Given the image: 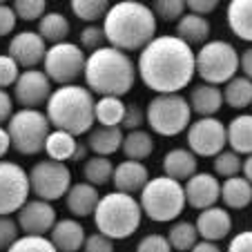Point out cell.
<instances>
[{
	"label": "cell",
	"instance_id": "cell-1",
	"mask_svg": "<svg viewBox=\"0 0 252 252\" xmlns=\"http://www.w3.org/2000/svg\"><path fill=\"white\" fill-rule=\"evenodd\" d=\"M136 71L148 90L179 94L196 76V52L174 33H163L138 52Z\"/></svg>",
	"mask_w": 252,
	"mask_h": 252
},
{
	"label": "cell",
	"instance_id": "cell-2",
	"mask_svg": "<svg viewBox=\"0 0 252 252\" xmlns=\"http://www.w3.org/2000/svg\"><path fill=\"white\" fill-rule=\"evenodd\" d=\"M157 16L152 7L138 0L114 2L103 18V32L107 45L121 52H141L157 38Z\"/></svg>",
	"mask_w": 252,
	"mask_h": 252
},
{
	"label": "cell",
	"instance_id": "cell-3",
	"mask_svg": "<svg viewBox=\"0 0 252 252\" xmlns=\"http://www.w3.org/2000/svg\"><path fill=\"white\" fill-rule=\"evenodd\" d=\"M83 78H85V87L92 94H98V98L100 96L123 98L134 87L138 71L136 63L129 58V54L105 45L103 49L87 56L85 76Z\"/></svg>",
	"mask_w": 252,
	"mask_h": 252
},
{
	"label": "cell",
	"instance_id": "cell-4",
	"mask_svg": "<svg viewBox=\"0 0 252 252\" xmlns=\"http://www.w3.org/2000/svg\"><path fill=\"white\" fill-rule=\"evenodd\" d=\"M96 98L85 85H63L56 87L45 105V114L52 129H63L71 136L90 134L96 123L94 116Z\"/></svg>",
	"mask_w": 252,
	"mask_h": 252
},
{
	"label": "cell",
	"instance_id": "cell-5",
	"mask_svg": "<svg viewBox=\"0 0 252 252\" xmlns=\"http://www.w3.org/2000/svg\"><path fill=\"white\" fill-rule=\"evenodd\" d=\"M141 219H143V210L138 199L116 190L100 196L94 212L96 232L110 237L112 241L129 239L141 228Z\"/></svg>",
	"mask_w": 252,
	"mask_h": 252
},
{
	"label": "cell",
	"instance_id": "cell-6",
	"mask_svg": "<svg viewBox=\"0 0 252 252\" xmlns=\"http://www.w3.org/2000/svg\"><path fill=\"white\" fill-rule=\"evenodd\" d=\"M138 203H141L143 217H148L157 223H170L183 214L188 201L183 183L161 174L148 181V186L138 194Z\"/></svg>",
	"mask_w": 252,
	"mask_h": 252
},
{
	"label": "cell",
	"instance_id": "cell-7",
	"mask_svg": "<svg viewBox=\"0 0 252 252\" xmlns=\"http://www.w3.org/2000/svg\"><path fill=\"white\" fill-rule=\"evenodd\" d=\"M145 123L158 136H179L192 123V107L183 94H157L145 107Z\"/></svg>",
	"mask_w": 252,
	"mask_h": 252
},
{
	"label": "cell",
	"instance_id": "cell-8",
	"mask_svg": "<svg viewBox=\"0 0 252 252\" xmlns=\"http://www.w3.org/2000/svg\"><path fill=\"white\" fill-rule=\"evenodd\" d=\"M239 58L232 43L228 40H208L196 52V76L208 85H225L239 71Z\"/></svg>",
	"mask_w": 252,
	"mask_h": 252
},
{
	"label": "cell",
	"instance_id": "cell-9",
	"mask_svg": "<svg viewBox=\"0 0 252 252\" xmlns=\"http://www.w3.org/2000/svg\"><path fill=\"white\" fill-rule=\"evenodd\" d=\"M7 132L16 152L23 157H33L45 150L52 125L47 114L40 110H16L7 123Z\"/></svg>",
	"mask_w": 252,
	"mask_h": 252
},
{
	"label": "cell",
	"instance_id": "cell-10",
	"mask_svg": "<svg viewBox=\"0 0 252 252\" xmlns=\"http://www.w3.org/2000/svg\"><path fill=\"white\" fill-rule=\"evenodd\" d=\"M85 65L87 54L81 49V45L65 40L58 45H49L43 61V71L58 87L78 85V81L85 76Z\"/></svg>",
	"mask_w": 252,
	"mask_h": 252
},
{
	"label": "cell",
	"instance_id": "cell-11",
	"mask_svg": "<svg viewBox=\"0 0 252 252\" xmlns=\"http://www.w3.org/2000/svg\"><path fill=\"white\" fill-rule=\"evenodd\" d=\"M29 172V186H32V194L40 201H58L65 199L69 188L74 186L71 181V170L67 163H58L52 158H43V161L33 163Z\"/></svg>",
	"mask_w": 252,
	"mask_h": 252
},
{
	"label": "cell",
	"instance_id": "cell-12",
	"mask_svg": "<svg viewBox=\"0 0 252 252\" xmlns=\"http://www.w3.org/2000/svg\"><path fill=\"white\" fill-rule=\"evenodd\" d=\"M186 138L188 150L203 158H214L228 148V129H225V123H221L217 116L192 121L186 132Z\"/></svg>",
	"mask_w": 252,
	"mask_h": 252
},
{
	"label": "cell",
	"instance_id": "cell-13",
	"mask_svg": "<svg viewBox=\"0 0 252 252\" xmlns=\"http://www.w3.org/2000/svg\"><path fill=\"white\" fill-rule=\"evenodd\" d=\"M29 172L20 163L0 161V214H16L29 201Z\"/></svg>",
	"mask_w": 252,
	"mask_h": 252
},
{
	"label": "cell",
	"instance_id": "cell-14",
	"mask_svg": "<svg viewBox=\"0 0 252 252\" xmlns=\"http://www.w3.org/2000/svg\"><path fill=\"white\" fill-rule=\"evenodd\" d=\"M54 87L49 76L43 69H23L14 85V103L20 105V110H40L47 105Z\"/></svg>",
	"mask_w": 252,
	"mask_h": 252
},
{
	"label": "cell",
	"instance_id": "cell-15",
	"mask_svg": "<svg viewBox=\"0 0 252 252\" xmlns=\"http://www.w3.org/2000/svg\"><path fill=\"white\" fill-rule=\"evenodd\" d=\"M16 221L20 225V232L32 234V237H45L52 232V228L56 225L58 214L49 201L40 199H29L23 208L16 212Z\"/></svg>",
	"mask_w": 252,
	"mask_h": 252
},
{
	"label": "cell",
	"instance_id": "cell-16",
	"mask_svg": "<svg viewBox=\"0 0 252 252\" xmlns=\"http://www.w3.org/2000/svg\"><path fill=\"white\" fill-rule=\"evenodd\" d=\"M47 49H49V45L40 38L38 32H32V29L14 33L9 45H7V54L23 69H38V65H43V61H45Z\"/></svg>",
	"mask_w": 252,
	"mask_h": 252
},
{
	"label": "cell",
	"instance_id": "cell-17",
	"mask_svg": "<svg viewBox=\"0 0 252 252\" xmlns=\"http://www.w3.org/2000/svg\"><path fill=\"white\" fill-rule=\"evenodd\" d=\"M183 190H186L188 205L199 212L221 201V183L219 176H214V172H196L192 179L183 183Z\"/></svg>",
	"mask_w": 252,
	"mask_h": 252
},
{
	"label": "cell",
	"instance_id": "cell-18",
	"mask_svg": "<svg viewBox=\"0 0 252 252\" xmlns=\"http://www.w3.org/2000/svg\"><path fill=\"white\" fill-rule=\"evenodd\" d=\"M194 225L203 241L219 243V241H223L225 237H230V232H232V217H230L228 208L212 205V208H208V210H201Z\"/></svg>",
	"mask_w": 252,
	"mask_h": 252
},
{
	"label": "cell",
	"instance_id": "cell-19",
	"mask_svg": "<svg viewBox=\"0 0 252 252\" xmlns=\"http://www.w3.org/2000/svg\"><path fill=\"white\" fill-rule=\"evenodd\" d=\"M150 181V172L148 165H143L141 161H121L114 167V176H112V186L116 192H123V194H141L143 188L148 186Z\"/></svg>",
	"mask_w": 252,
	"mask_h": 252
},
{
	"label": "cell",
	"instance_id": "cell-20",
	"mask_svg": "<svg viewBox=\"0 0 252 252\" xmlns=\"http://www.w3.org/2000/svg\"><path fill=\"white\" fill-rule=\"evenodd\" d=\"M85 225L78 219H58L49 232V241L58 252H81L85 246Z\"/></svg>",
	"mask_w": 252,
	"mask_h": 252
},
{
	"label": "cell",
	"instance_id": "cell-21",
	"mask_svg": "<svg viewBox=\"0 0 252 252\" xmlns=\"http://www.w3.org/2000/svg\"><path fill=\"white\" fill-rule=\"evenodd\" d=\"M98 201H100L98 188L81 181V183H74V186L69 188V192L65 194V208L71 217L85 219V217H94Z\"/></svg>",
	"mask_w": 252,
	"mask_h": 252
},
{
	"label": "cell",
	"instance_id": "cell-22",
	"mask_svg": "<svg viewBox=\"0 0 252 252\" xmlns=\"http://www.w3.org/2000/svg\"><path fill=\"white\" fill-rule=\"evenodd\" d=\"M161 167H163V174L174 179L179 183H186L188 179L196 174V167H199V157L192 154L188 148H172L170 152H165L161 161Z\"/></svg>",
	"mask_w": 252,
	"mask_h": 252
},
{
	"label": "cell",
	"instance_id": "cell-23",
	"mask_svg": "<svg viewBox=\"0 0 252 252\" xmlns=\"http://www.w3.org/2000/svg\"><path fill=\"white\" fill-rule=\"evenodd\" d=\"M188 103L192 107V114H199V119L205 116H217L219 110L223 107V90L217 85H208V83H199L190 90Z\"/></svg>",
	"mask_w": 252,
	"mask_h": 252
},
{
	"label": "cell",
	"instance_id": "cell-24",
	"mask_svg": "<svg viewBox=\"0 0 252 252\" xmlns=\"http://www.w3.org/2000/svg\"><path fill=\"white\" fill-rule=\"evenodd\" d=\"M210 32H212L210 20L205 18V16L190 14V11H186V16H183L174 27V36L181 38L186 45H190L192 49L203 47V45L210 40Z\"/></svg>",
	"mask_w": 252,
	"mask_h": 252
},
{
	"label": "cell",
	"instance_id": "cell-25",
	"mask_svg": "<svg viewBox=\"0 0 252 252\" xmlns=\"http://www.w3.org/2000/svg\"><path fill=\"white\" fill-rule=\"evenodd\" d=\"M123 138H125V132L121 127H103V125H96V127H92V132L87 134L85 143L94 157L110 158L112 154H116L121 150Z\"/></svg>",
	"mask_w": 252,
	"mask_h": 252
},
{
	"label": "cell",
	"instance_id": "cell-26",
	"mask_svg": "<svg viewBox=\"0 0 252 252\" xmlns=\"http://www.w3.org/2000/svg\"><path fill=\"white\" fill-rule=\"evenodd\" d=\"M225 20L239 40L252 45V0H232L225 9Z\"/></svg>",
	"mask_w": 252,
	"mask_h": 252
},
{
	"label": "cell",
	"instance_id": "cell-27",
	"mask_svg": "<svg viewBox=\"0 0 252 252\" xmlns=\"http://www.w3.org/2000/svg\"><path fill=\"white\" fill-rule=\"evenodd\" d=\"M221 201L228 210H246L252 203V183L243 174L221 183Z\"/></svg>",
	"mask_w": 252,
	"mask_h": 252
},
{
	"label": "cell",
	"instance_id": "cell-28",
	"mask_svg": "<svg viewBox=\"0 0 252 252\" xmlns=\"http://www.w3.org/2000/svg\"><path fill=\"white\" fill-rule=\"evenodd\" d=\"M228 148L237 154H252V114H237L228 125Z\"/></svg>",
	"mask_w": 252,
	"mask_h": 252
},
{
	"label": "cell",
	"instance_id": "cell-29",
	"mask_svg": "<svg viewBox=\"0 0 252 252\" xmlns=\"http://www.w3.org/2000/svg\"><path fill=\"white\" fill-rule=\"evenodd\" d=\"M125 110H127V103L123 98H119V96H100V98H96L94 105L96 123L103 125V127H121Z\"/></svg>",
	"mask_w": 252,
	"mask_h": 252
},
{
	"label": "cell",
	"instance_id": "cell-30",
	"mask_svg": "<svg viewBox=\"0 0 252 252\" xmlns=\"http://www.w3.org/2000/svg\"><path fill=\"white\" fill-rule=\"evenodd\" d=\"M69 32H71V25L67 20V16L61 14V11H47L38 20V33L47 45L65 43Z\"/></svg>",
	"mask_w": 252,
	"mask_h": 252
},
{
	"label": "cell",
	"instance_id": "cell-31",
	"mask_svg": "<svg viewBox=\"0 0 252 252\" xmlns=\"http://www.w3.org/2000/svg\"><path fill=\"white\" fill-rule=\"evenodd\" d=\"M121 152L125 154V158L129 161H145L148 157H152L154 152V138L148 129H134V132H125Z\"/></svg>",
	"mask_w": 252,
	"mask_h": 252
},
{
	"label": "cell",
	"instance_id": "cell-32",
	"mask_svg": "<svg viewBox=\"0 0 252 252\" xmlns=\"http://www.w3.org/2000/svg\"><path fill=\"white\" fill-rule=\"evenodd\" d=\"M76 145H78V138L71 136V134L63 132V129H52L45 141V150L43 152L47 154V158L58 163H67L71 161L74 152H76Z\"/></svg>",
	"mask_w": 252,
	"mask_h": 252
},
{
	"label": "cell",
	"instance_id": "cell-33",
	"mask_svg": "<svg viewBox=\"0 0 252 252\" xmlns=\"http://www.w3.org/2000/svg\"><path fill=\"white\" fill-rule=\"evenodd\" d=\"M165 237H167V241H170V246L174 252H190L201 239L196 225L192 223V221H186V219L174 221V223L170 225Z\"/></svg>",
	"mask_w": 252,
	"mask_h": 252
},
{
	"label": "cell",
	"instance_id": "cell-34",
	"mask_svg": "<svg viewBox=\"0 0 252 252\" xmlns=\"http://www.w3.org/2000/svg\"><path fill=\"white\" fill-rule=\"evenodd\" d=\"M114 163L110 161L107 157H94L92 154L85 163H83V181L90 183L94 188H100V186H107L112 183V176H114Z\"/></svg>",
	"mask_w": 252,
	"mask_h": 252
},
{
	"label": "cell",
	"instance_id": "cell-35",
	"mask_svg": "<svg viewBox=\"0 0 252 252\" xmlns=\"http://www.w3.org/2000/svg\"><path fill=\"white\" fill-rule=\"evenodd\" d=\"M223 103L232 110H246L252 107V81L246 76H234L223 85Z\"/></svg>",
	"mask_w": 252,
	"mask_h": 252
},
{
	"label": "cell",
	"instance_id": "cell-36",
	"mask_svg": "<svg viewBox=\"0 0 252 252\" xmlns=\"http://www.w3.org/2000/svg\"><path fill=\"white\" fill-rule=\"evenodd\" d=\"M69 7H71V14L76 16L78 20L96 25V20H103L107 16L112 2H107V0H71Z\"/></svg>",
	"mask_w": 252,
	"mask_h": 252
},
{
	"label": "cell",
	"instance_id": "cell-37",
	"mask_svg": "<svg viewBox=\"0 0 252 252\" xmlns=\"http://www.w3.org/2000/svg\"><path fill=\"white\" fill-rule=\"evenodd\" d=\"M243 167V161L237 152L232 150H223L221 154L212 158V170H214V176H221V179H232L241 172Z\"/></svg>",
	"mask_w": 252,
	"mask_h": 252
},
{
	"label": "cell",
	"instance_id": "cell-38",
	"mask_svg": "<svg viewBox=\"0 0 252 252\" xmlns=\"http://www.w3.org/2000/svg\"><path fill=\"white\" fill-rule=\"evenodd\" d=\"M152 11L157 20H165V23H179L186 16V0H154Z\"/></svg>",
	"mask_w": 252,
	"mask_h": 252
},
{
	"label": "cell",
	"instance_id": "cell-39",
	"mask_svg": "<svg viewBox=\"0 0 252 252\" xmlns=\"http://www.w3.org/2000/svg\"><path fill=\"white\" fill-rule=\"evenodd\" d=\"M78 45L85 54H94L98 49H103L107 45V38H105L103 25H85L78 33Z\"/></svg>",
	"mask_w": 252,
	"mask_h": 252
},
{
	"label": "cell",
	"instance_id": "cell-40",
	"mask_svg": "<svg viewBox=\"0 0 252 252\" xmlns=\"http://www.w3.org/2000/svg\"><path fill=\"white\" fill-rule=\"evenodd\" d=\"M16 11V18L32 23V20H40L47 14V2L45 0H14L11 2Z\"/></svg>",
	"mask_w": 252,
	"mask_h": 252
},
{
	"label": "cell",
	"instance_id": "cell-41",
	"mask_svg": "<svg viewBox=\"0 0 252 252\" xmlns=\"http://www.w3.org/2000/svg\"><path fill=\"white\" fill-rule=\"evenodd\" d=\"M7 252H58L49 237H32V234H23Z\"/></svg>",
	"mask_w": 252,
	"mask_h": 252
},
{
	"label": "cell",
	"instance_id": "cell-42",
	"mask_svg": "<svg viewBox=\"0 0 252 252\" xmlns=\"http://www.w3.org/2000/svg\"><path fill=\"white\" fill-rule=\"evenodd\" d=\"M20 239V225L14 214H0V250L7 252Z\"/></svg>",
	"mask_w": 252,
	"mask_h": 252
},
{
	"label": "cell",
	"instance_id": "cell-43",
	"mask_svg": "<svg viewBox=\"0 0 252 252\" xmlns=\"http://www.w3.org/2000/svg\"><path fill=\"white\" fill-rule=\"evenodd\" d=\"M20 76V67L9 54H0V90L14 87Z\"/></svg>",
	"mask_w": 252,
	"mask_h": 252
},
{
	"label": "cell",
	"instance_id": "cell-44",
	"mask_svg": "<svg viewBox=\"0 0 252 252\" xmlns=\"http://www.w3.org/2000/svg\"><path fill=\"white\" fill-rule=\"evenodd\" d=\"M136 252H174V250H172L165 234L154 232V234H145L136 243Z\"/></svg>",
	"mask_w": 252,
	"mask_h": 252
},
{
	"label": "cell",
	"instance_id": "cell-45",
	"mask_svg": "<svg viewBox=\"0 0 252 252\" xmlns=\"http://www.w3.org/2000/svg\"><path fill=\"white\" fill-rule=\"evenodd\" d=\"M143 123H145V110H143L138 103H127V110H125L123 123H121V129H127V132H134V129H143Z\"/></svg>",
	"mask_w": 252,
	"mask_h": 252
},
{
	"label": "cell",
	"instance_id": "cell-46",
	"mask_svg": "<svg viewBox=\"0 0 252 252\" xmlns=\"http://www.w3.org/2000/svg\"><path fill=\"white\" fill-rule=\"evenodd\" d=\"M83 252H114V241L100 232H92L87 234Z\"/></svg>",
	"mask_w": 252,
	"mask_h": 252
},
{
	"label": "cell",
	"instance_id": "cell-47",
	"mask_svg": "<svg viewBox=\"0 0 252 252\" xmlns=\"http://www.w3.org/2000/svg\"><path fill=\"white\" fill-rule=\"evenodd\" d=\"M16 25H18V18H16L14 7L7 5V2H0V38L9 36L16 29Z\"/></svg>",
	"mask_w": 252,
	"mask_h": 252
},
{
	"label": "cell",
	"instance_id": "cell-48",
	"mask_svg": "<svg viewBox=\"0 0 252 252\" xmlns=\"http://www.w3.org/2000/svg\"><path fill=\"white\" fill-rule=\"evenodd\" d=\"M225 252H252V230H241L228 241Z\"/></svg>",
	"mask_w": 252,
	"mask_h": 252
},
{
	"label": "cell",
	"instance_id": "cell-49",
	"mask_svg": "<svg viewBox=\"0 0 252 252\" xmlns=\"http://www.w3.org/2000/svg\"><path fill=\"white\" fill-rule=\"evenodd\" d=\"M186 7L190 14L205 16L208 18V14H212L219 7V0H186Z\"/></svg>",
	"mask_w": 252,
	"mask_h": 252
},
{
	"label": "cell",
	"instance_id": "cell-50",
	"mask_svg": "<svg viewBox=\"0 0 252 252\" xmlns=\"http://www.w3.org/2000/svg\"><path fill=\"white\" fill-rule=\"evenodd\" d=\"M11 114H14V96L7 90H0V125L9 123Z\"/></svg>",
	"mask_w": 252,
	"mask_h": 252
},
{
	"label": "cell",
	"instance_id": "cell-51",
	"mask_svg": "<svg viewBox=\"0 0 252 252\" xmlns=\"http://www.w3.org/2000/svg\"><path fill=\"white\" fill-rule=\"evenodd\" d=\"M239 69L243 71V76L252 81V45L241 52V58H239Z\"/></svg>",
	"mask_w": 252,
	"mask_h": 252
},
{
	"label": "cell",
	"instance_id": "cell-52",
	"mask_svg": "<svg viewBox=\"0 0 252 252\" xmlns=\"http://www.w3.org/2000/svg\"><path fill=\"white\" fill-rule=\"evenodd\" d=\"M11 150V138H9V132H7V127H2L0 125V161H5L7 152Z\"/></svg>",
	"mask_w": 252,
	"mask_h": 252
},
{
	"label": "cell",
	"instance_id": "cell-53",
	"mask_svg": "<svg viewBox=\"0 0 252 252\" xmlns=\"http://www.w3.org/2000/svg\"><path fill=\"white\" fill-rule=\"evenodd\" d=\"M87 158H90V148H87L85 141H78L76 152H74V157H71V163H85Z\"/></svg>",
	"mask_w": 252,
	"mask_h": 252
},
{
	"label": "cell",
	"instance_id": "cell-54",
	"mask_svg": "<svg viewBox=\"0 0 252 252\" xmlns=\"http://www.w3.org/2000/svg\"><path fill=\"white\" fill-rule=\"evenodd\" d=\"M190 252H221V248H219V243L203 241V239H199V243H196V246L192 248Z\"/></svg>",
	"mask_w": 252,
	"mask_h": 252
},
{
	"label": "cell",
	"instance_id": "cell-55",
	"mask_svg": "<svg viewBox=\"0 0 252 252\" xmlns=\"http://www.w3.org/2000/svg\"><path fill=\"white\" fill-rule=\"evenodd\" d=\"M241 172H243V176H246L248 181L252 183V154H250V157L243 158V167H241Z\"/></svg>",
	"mask_w": 252,
	"mask_h": 252
}]
</instances>
